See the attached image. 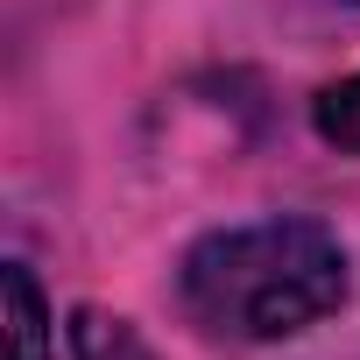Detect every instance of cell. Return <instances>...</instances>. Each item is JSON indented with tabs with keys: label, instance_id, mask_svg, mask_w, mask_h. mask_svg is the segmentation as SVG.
<instances>
[{
	"label": "cell",
	"instance_id": "obj_1",
	"mask_svg": "<svg viewBox=\"0 0 360 360\" xmlns=\"http://www.w3.org/2000/svg\"><path fill=\"white\" fill-rule=\"evenodd\" d=\"M353 297L346 240L311 212H269L248 226L198 233L176 262L184 318L226 346H276L325 325Z\"/></svg>",
	"mask_w": 360,
	"mask_h": 360
},
{
	"label": "cell",
	"instance_id": "obj_2",
	"mask_svg": "<svg viewBox=\"0 0 360 360\" xmlns=\"http://www.w3.org/2000/svg\"><path fill=\"white\" fill-rule=\"evenodd\" d=\"M0 290H8V360H57L50 297H43V283H36V269H29L22 255H8Z\"/></svg>",
	"mask_w": 360,
	"mask_h": 360
},
{
	"label": "cell",
	"instance_id": "obj_3",
	"mask_svg": "<svg viewBox=\"0 0 360 360\" xmlns=\"http://www.w3.org/2000/svg\"><path fill=\"white\" fill-rule=\"evenodd\" d=\"M71 360H162L134 318L120 311H99V304H78L71 311Z\"/></svg>",
	"mask_w": 360,
	"mask_h": 360
},
{
	"label": "cell",
	"instance_id": "obj_4",
	"mask_svg": "<svg viewBox=\"0 0 360 360\" xmlns=\"http://www.w3.org/2000/svg\"><path fill=\"white\" fill-rule=\"evenodd\" d=\"M311 127H318V141H325V148L360 155V71H353V78H339V85H325V92L311 99Z\"/></svg>",
	"mask_w": 360,
	"mask_h": 360
},
{
	"label": "cell",
	"instance_id": "obj_5",
	"mask_svg": "<svg viewBox=\"0 0 360 360\" xmlns=\"http://www.w3.org/2000/svg\"><path fill=\"white\" fill-rule=\"evenodd\" d=\"M346 8H360V0H346Z\"/></svg>",
	"mask_w": 360,
	"mask_h": 360
}]
</instances>
